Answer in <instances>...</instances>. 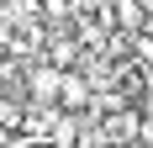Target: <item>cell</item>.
<instances>
[{
	"instance_id": "6da1fadb",
	"label": "cell",
	"mask_w": 153,
	"mask_h": 148,
	"mask_svg": "<svg viewBox=\"0 0 153 148\" xmlns=\"http://www.w3.org/2000/svg\"><path fill=\"white\" fill-rule=\"evenodd\" d=\"M90 106H95V79H90V69H69V74H63L58 111H63V117H85Z\"/></svg>"
},
{
	"instance_id": "7a4b0ae2",
	"label": "cell",
	"mask_w": 153,
	"mask_h": 148,
	"mask_svg": "<svg viewBox=\"0 0 153 148\" xmlns=\"http://www.w3.org/2000/svg\"><path fill=\"white\" fill-rule=\"evenodd\" d=\"M148 21H153V16L143 11L137 0H116V5H111V32H122V37H143Z\"/></svg>"
},
{
	"instance_id": "3957f363",
	"label": "cell",
	"mask_w": 153,
	"mask_h": 148,
	"mask_svg": "<svg viewBox=\"0 0 153 148\" xmlns=\"http://www.w3.org/2000/svg\"><path fill=\"white\" fill-rule=\"evenodd\" d=\"M11 37H16V27H11V16L0 11V48H5V53H11Z\"/></svg>"
}]
</instances>
